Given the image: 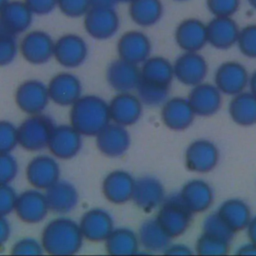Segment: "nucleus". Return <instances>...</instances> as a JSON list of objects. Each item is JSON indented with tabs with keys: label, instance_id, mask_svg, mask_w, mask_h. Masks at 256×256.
Listing matches in <instances>:
<instances>
[{
	"label": "nucleus",
	"instance_id": "13d9d810",
	"mask_svg": "<svg viewBox=\"0 0 256 256\" xmlns=\"http://www.w3.org/2000/svg\"><path fill=\"white\" fill-rule=\"evenodd\" d=\"M132 0H116L117 3H129Z\"/></svg>",
	"mask_w": 256,
	"mask_h": 256
},
{
	"label": "nucleus",
	"instance_id": "f257e3e1",
	"mask_svg": "<svg viewBox=\"0 0 256 256\" xmlns=\"http://www.w3.org/2000/svg\"><path fill=\"white\" fill-rule=\"evenodd\" d=\"M40 241L44 253L65 256L78 253L83 246L84 237L78 222L60 215L44 226Z\"/></svg>",
	"mask_w": 256,
	"mask_h": 256
},
{
	"label": "nucleus",
	"instance_id": "6ab92c4d",
	"mask_svg": "<svg viewBox=\"0 0 256 256\" xmlns=\"http://www.w3.org/2000/svg\"><path fill=\"white\" fill-rule=\"evenodd\" d=\"M108 106L111 122L128 127L140 120L144 105L132 92H118Z\"/></svg>",
	"mask_w": 256,
	"mask_h": 256
},
{
	"label": "nucleus",
	"instance_id": "e433bc0d",
	"mask_svg": "<svg viewBox=\"0 0 256 256\" xmlns=\"http://www.w3.org/2000/svg\"><path fill=\"white\" fill-rule=\"evenodd\" d=\"M202 233L228 242H231L235 234L221 219L217 212L209 214L205 217L202 223Z\"/></svg>",
	"mask_w": 256,
	"mask_h": 256
},
{
	"label": "nucleus",
	"instance_id": "a19ab883",
	"mask_svg": "<svg viewBox=\"0 0 256 256\" xmlns=\"http://www.w3.org/2000/svg\"><path fill=\"white\" fill-rule=\"evenodd\" d=\"M18 146V127L11 121L0 119V153H12Z\"/></svg>",
	"mask_w": 256,
	"mask_h": 256
},
{
	"label": "nucleus",
	"instance_id": "7c9ffc66",
	"mask_svg": "<svg viewBox=\"0 0 256 256\" xmlns=\"http://www.w3.org/2000/svg\"><path fill=\"white\" fill-rule=\"evenodd\" d=\"M142 81L170 87L174 79L173 63L163 56H149L140 65Z\"/></svg>",
	"mask_w": 256,
	"mask_h": 256
},
{
	"label": "nucleus",
	"instance_id": "9b49d317",
	"mask_svg": "<svg viewBox=\"0 0 256 256\" xmlns=\"http://www.w3.org/2000/svg\"><path fill=\"white\" fill-rule=\"evenodd\" d=\"M14 212L23 223L38 224L42 222L50 212L45 192L32 187L19 193Z\"/></svg>",
	"mask_w": 256,
	"mask_h": 256
},
{
	"label": "nucleus",
	"instance_id": "4be33fe9",
	"mask_svg": "<svg viewBox=\"0 0 256 256\" xmlns=\"http://www.w3.org/2000/svg\"><path fill=\"white\" fill-rule=\"evenodd\" d=\"M105 77L108 85L118 92H131L140 82V67L120 58L110 62Z\"/></svg>",
	"mask_w": 256,
	"mask_h": 256
},
{
	"label": "nucleus",
	"instance_id": "a878e982",
	"mask_svg": "<svg viewBox=\"0 0 256 256\" xmlns=\"http://www.w3.org/2000/svg\"><path fill=\"white\" fill-rule=\"evenodd\" d=\"M178 196L192 214L201 213L213 204L214 190L205 180L192 179L182 186Z\"/></svg>",
	"mask_w": 256,
	"mask_h": 256
},
{
	"label": "nucleus",
	"instance_id": "5701e85b",
	"mask_svg": "<svg viewBox=\"0 0 256 256\" xmlns=\"http://www.w3.org/2000/svg\"><path fill=\"white\" fill-rule=\"evenodd\" d=\"M195 116L187 98L171 97L161 105V120L167 128L174 131L189 128Z\"/></svg>",
	"mask_w": 256,
	"mask_h": 256
},
{
	"label": "nucleus",
	"instance_id": "ea45409f",
	"mask_svg": "<svg viewBox=\"0 0 256 256\" xmlns=\"http://www.w3.org/2000/svg\"><path fill=\"white\" fill-rule=\"evenodd\" d=\"M236 45L248 58H256V24H248L239 30Z\"/></svg>",
	"mask_w": 256,
	"mask_h": 256
},
{
	"label": "nucleus",
	"instance_id": "bf43d9fd",
	"mask_svg": "<svg viewBox=\"0 0 256 256\" xmlns=\"http://www.w3.org/2000/svg\"><path fill=\"white\" fill-rule=\"evenodd\" d=\"M173 1H176V2H186V1H189V0H173Z\"/></svg>",
	"mask_w": 256,
	"mask_h": 256
},
{
	"label": "nucleus",
	"instance_id": "4c0bfd02",
	"mask_svg": "<svg viewBox=\"0 0 256 256\" xmlns=\"http://www.w3.org/2000/svg\"><path fill=\"white\" fill-rule=\"evenodd\" d=\"M230 242L202 233L195 244L196 253L200 255H224L229 251Z\"/></svg>",
	"mask_w": 256,
	"mask_h": 256
},
{
	"label": "nucleus",
	"instance_id": "6e6d98bb",
	"mask_svg": "<svg viewBox=\"0 0 256 256\" xmlns=\"http://www.w3.org/2000/svg\"><path fill=\"white\" fill-rule=\"evenodd\" d=\"M247 1H248L249 5H250L254 10H256V0H247Z\"/></svg>",
	"mask_w": 256,
	"mask_h": 256
},
{
	"label": "nucleus",
	"instance_id": "37998d69",
	"mask_svg": "<svg viewBox=\"0 0 256 256\" xmlns=\"http://www.w3.org/2000/svg\"><path fill=\"white\" fill-rule=\"evenodd\" d=\"M18 172L19 164L12 153H0V184H11Z\"/></svg>",
	"mask_w": 256,
	"mask_h": 256
},
{
	"label": "nucleus",
	"instance_id": "b1692460",
	"mask_svg": "<svg viewBox=\"0 0 256 256\" xmlns=\"http://www.w3.org/2000/svg\"><path fill=\"white\" fill-rule=\"evenodd\" d=\"M165 199V188L162 182L154 176H142L135 179L132 201L135 205L146 211L158 208Z\"/></svg>",
	"mask_w": 256,
	"mask_h": 256
},
{
	"label": "nucleus",
	"instance_id": "bb28decb",
	"mask_svg": "<svg viewBox=\"0 0 256 256\" xmlns=\"http://www.w3.org/2000/svg\"><path fill=\"white\" fill-rule=\"evenodd\" d=\"M33 15L23 0H9L0 10V27L9 34L20 35L30 28Z\"/></svg>",
	"mask_w": 256,
	"mask_h": 256
},
{
	"label": "nucleus",
	"instance_id": "58836bf2",
	"mask_svg": "<svg viewBox=\"0 0 256 256\" xmlns=\"http://www.w3.org/2000/svg\"><path fill=\"white\" fill-rule=\"evenodd\" d=\"M19 52L16 36L9 34L0 27V67L10 65Z\"/></svg>",
	"mask_w": 256,
	"mask_h": 256
},
{
	"label": "nucleus",
	"instance_id": "5fc2aeb1",
	"mask_svg": "<svg viewBox=\"0 0 256 256\" xmlns=\"http://www.w3.org/2000/svg\"><path fill=\"white\" fill-rule=\"evenodd\" d=\"M248 88L249 91L256 96V70L252 72V74H249V80H248Z\"/></svg>",
	"mask_w": 256,
	"mask_h": 256
},
{
	"label": "nucleus",
	"instance_id": "39448f33",
	"mask_svg": "<svg viewBox=\"0 0 256 256\" xmlns=\"http://www.w3.org/2000/svg\"><path fill=\"white\" fill-rule=\"evenodd\" d=\"M83 27L93 39L112 38L120 28V17L114 7H90L83 16Z\"/></svg>",
	"mask_w": 256,
	"mask_h": 256
},
{
	"label": "nucleus",
	"instance_id": "c03bdc74",
	"mask_svg": "<svg viewBox=\"0 0 256 256\" xmlns=\"http://www.w3.org/2000/svg\"><path fill=\"white\" fill-rule=\"evenodd\" d=\"M90 7V0H57V8L68 18L83 17Z\"/></svg>",
	"mask_w": 256,
	"mask_h": 256
},
{
	"label": "nucleus",
	"instance_id": "a18cd8bd",
	"mask_svg": "<svg viewBox=\"0 0 256 256\" xmlns=\"http://www.w3.org/2000/svg\"><path fill=\"white\" fill-rule=\"evenodd\" d=\"M43 253L41 241L33 237L20 238L11 247V254L13 255H40Z\"/></svg>",
	"mask_w": 256,
	"mask_h": 256
},
{
	"label": "nucleus",
	"instance_id": "3c124183",
	"mask_svg": "<svg viewBox=\"0 0 256 256\" xmlns=\"http://www.w3.org/2000/svg\"><path fill=\"white\" fill-rule=\"evenodd\" d=\"M235 253L239 255H256V244L251 241L244 243L237 248Z\"/></svg>",
	"mask_w": 256,
	"mask_h": 256
},
{
	"label": "nucleus",
	"instance_id": "f03ea898",
	"mask_svg": "<svg viewBox=\"0 0 256 256\" xmlns=\"http://www.w3.org/2000/svg\"><path fill=\"white\" fill-rule=\"evenodd\" d=\"M69 121L83 137H95L111 122L108 102L98 95H82L70 106Z\"/></svg>",
	"mask_w": 256,
	"mask_h": 256
},
{
	"label": "nucleus",
	"instance_id": "c756f323",
	"mask_svg": "<svg viewBox=\"0 0 256 256\" xmlns=\"http://www.w3.org/2000/svg\"><path fill=\"white\" fill-rule=\"evenodd\" d=\"M216 212L234 233L244 230L252 218L250 206L239 198L226 199Z\"/></svg>",
	"mask_w": 256,
	"mask_h": 256
},
{
	"label": "nucleus",
	"instance_id": "f3484780",
	"mask_svg": "<svg viewBox=\"0 0 256 256\" xmlns=\"http://www.w3.org/2000/svg\"><path fill=\"white\" fill-rule=\"evenodd\" d=\"M174 78L186 86H195L208 74V63L199 52H183L173 62Z\"/></svg>",
	"mask_w": 256,
	"mask_h": 256
},
{
	"label": "nucleus",
	"instance_id": "cd10ccee",
	"mask_svg": "<svg viewBox=\"0 0 256 256\" xmlns=\"http://www.w3.org/2000/svg\"><path fill=\"white\" fill-rule=\"evenodd\" d=\"M239 26L233 17H213L206 24L207 44L218 50H227L237 43Z\"/></svg>",
	"mask_w": 256,
	"mask_h": 256
},
{
	"label": "nucleus",
	"instance_id": "4d7b16f0",
	"mask_svg": "<svg viewBox=\"0 0 256 256\" xmlns=\"http://www.w3.org/2000/svg\"><path fill=\"white\" fill-rule=\"evenodd\" d=\"M9 0H0V10L4 7V5L8 2Z\"/></svg>",
	"mask_w": 256,
	"mask_h": 256
},
{
	"label": "nucleus",
	"instance_id": "de8ad7c7",
	"mask_svg": "<svg viewBox=\"0 0 256 256\" xmlns=\"http://www.w3.org/2000/svg\"><path fill=\"white\" fill-rule=\"evenodd\" d=\"M34 15L44 16L57 8V0H23Z\"/></svg>",
	"mask_w": 256,
	"mask_h": 256
},
{
	"label": "nucleus",
	"instance_id": "423d86ee",
	"mask_svg": "<svg viewBox=\"0 0 256 256\" xmlns=\"http://www.w3.org/2000/svg\"><path fill=\"white\" fill-rule=\"evenodd\" d=\"M89 47L85 39L75 33H65L54 41L53 58L67 69L78 68L88 58Z\"/></svg>",
	"mask_w": 256,
	"mask_h": 256
},
{
	"label": "nucleus",
	"instance_id": "f704fd0d",
	"mask_svg": "<svg viewBox=\"0 0 256 256\" xmlns=\"http://www.w3.org/2000/svg\"><path fill=\"white\" fill-rule=\"evenodd\" d=\"M104 243L106 252L111 255H132L140 248L137 233L127 227L114 228Z\"/></svg>",
	"mask_w": 256,
	"mask_h": 256
},
{
	"label": "nucleus",
	"instance_id": "49530a36",
	"mask_svg": "<svg viewBox=\"0 0 256 256\" xmlns=\"http://www.w3.org/2000/svg\"><path fill=\"white\" fill-rule=\"evenodd\" d=\"M17 195L11 184H0V215L8 216L14 212Z\"/></svg>",
	"mask_w": 256,
	"mask_h": 256
},
{
	"label": "nucleus",
	"instance_id": "864d4df0",
	"mask_svg": "<svg viewBox=\"0 0 256 256\" xmlns=\"http://www.w3.org/2000/svg\"><path fill=\"white\" fill-rule=\"evenodd\" d=\"M116 0H90L91 7H114Z\"/></svg>",
	"mask_w": 256,
	"mask_h": 256
},
{
	"label": "nucleus",
	"instance_id": "09e8293b",
	"mask_svg": "<svg viewBox=\"0 0 256 256\" xmlns=\"http://www.w3.org/2000/svg\"><path fill=\"white\" fill-rule=\"evenodd\" d=\"M11 224L7 219V216L0 215V248L8 242L11 236Z\"/></svg>",
	"mask_w": 256,
	"mask_h": 256
},
{
	"label": "nucleus",
	"instance_id": "6e6552de",
	"mask_svg": "<svg viewBox=\"0 0 256 256\" xmlns=\"http://www.w3.org/2000/svg\"><path fill=\"white\" fill-rule=\"evenodd\" d=\"M18 46L19 53L29 64L44 65L53 58L54 40L46 31H26Z\"/></svg>",
	"mask_w": 256,
	"mask_h": 256
},
{
	"label": "nucleus",
	"instance_id": "2eb2a0df",
	"mask_svg": "<svg viewBox=\"0 0 256 256\" xmlns=\"http://www.w3.org/2000/svg\"><path fill=\"white\" fill-rule=\"evenodd\" d=\"M151 50L152 44L150 38L140 30L124 32L116 44L118 58L138 66L151 55Z\"/></svg>",
	"mask_w": 256,
	"mask_h": 256
},
{
	"label": "nucleus",
	"instance_id": "c85d7f7f",
	"mask_svg": "<svg viewBox=\"0 0 256 256\" xmlns=\"http://www.w3.org/2000/svg\"><path fill=\"white\" fill-rule=\"evenodd\" d=\"M50 211L58 215H66L73 211L79 202V192L75 185L67 180L59 179L45 190Z\"/></svg>",
	"mask_w": 256,
	"mask_h": 256
},
{
	"label": "nucleus",
	"instance_id": "412c9836",
	"mask_svg": "<svg viewBox=\"0 0 256 256\" xmlns=\"http://www.w3.org/2000/svg\"><path fill=\"white\" fill-rule=\"evenodd\" d=\"M174 39L183 52H199L207 44L206 24L198 18H186L177 25Z\"/></svg>",
	"mask_w": 256,
	"mask_h": 256
},
{
	"label": "nucleus",
	"instance_id": "f8f14e48",
	"mask_svg": "<svg viewBox=\"0 0 256 256\" xmlns=\"http://www.w3.org/2000/svg\"><path fill=\"white\" fill-rule=\"evenodd\" d=\"M220 153L212 141L204 138L192 141L184 153V161L188 170L196 173L212 171L218 164Z\"/></svg>",
	"mask_w": 256,
	"mask_h": 256
},
{
	"label": "nucleus",
	"instance_id": "20e7f679",
	"mask_svg": "<svg viewBox=\"0 0 256 256\" xmlns=\"http://www.w3.org/2000/svg\"><path fill=\"white\" fill-rule=\"evenodd\" d=\"M171 238L185 233L192 220V213L180 200L178 193L165 197L155 217Z\"/></svg>",
	"mask_w": 256,
	"mask_h": 256
},
{
	"label": "nucleus",
	"instance_id": "393cba45",
	"mask_svg": "<svg viewBox=\"0 0 256 256\" xmlns=\"http://www.w3.org/2000/svg\"><path fill=\"white\" fill-rule=\"evenodd\" d=\"M222 93L211 83L201 82L193 86L187 97L196 116H212L222 106Z\"/></svg>",
	"mask_w": 256,
	"mask_h": 256
},
{
	"label": "nucleus",
	"instance_id": "7ed1b4c3",
	"mask_svg": "<svg viewBox=\"0 0 256 256\" xmlns=\"http://www.w3.org/2000/svg\"><path fill=\"white\" fill-rule=\"evenodd\" d=\"M51 117L44 113L28 115L18 127V146L29 152H39L47 148L54 127Z\"/></svg>",
	"mask_w": 256,
	"mask_h": 256
},
{
	"label": "nucleus",
	"instance_id": "dca6fc26",
	"mask_svg": "<svg viewBox=\"0 0 256 256\" xmlns=\"http://www.w3.org/2000/svg\"><path fill=\"white\" fill-rule=\"evenodd\" d=\"M78 223L84 240L94 243L104 242L115 228L114 218L111 213L100 207L85 211Z\"/></svg>",
	"mask_w": 256,
	"mask_h": 256
},
{
	"label": "nucleus",
	"instance_id": "2f4dec72",
	"mask_svg": "<svg viewBox=\"0 0 256 256\" xmlns=\"http://www.w3.org/2000/svg\"><path fill=\"white\" fill-rule=\"evenodd\" d=\"M130 19L140 27L156 25L164 14L162 0H132L128 3Z\"/></svg>",
	"mask_w": 256,
	"mask_h": 256
},
{
	"label": "nucleus",
	"instance_id": "a211bd4d",
	"mask_svg": "<svg viewBox=\"0 0 256 256\" xmlns=\"http://www.w3.org/2000/svg\"><path fill=\"white\" fill-rule=\"evenodd\" d=\"M95 143L98 151L109 158L123 156L131 145V137L125 126L110 122L96 136Z\"/></svg>",
	"mask_w": 256,
	"mask_h": 256
},
{
	"label": "nucleus",
	"instance_id": "603ef678",
	"mask_svg": "<svg viewBox=\"0 0 256 256\" xmlns=\"http://www.w3.org/2000/svg\"><path fill=\"white\" fill-rule=\"evenodd\" d=\"M245 230L247 231V236L249 241L256 244V215L252 216Z\"/></svg>",
	"mask_w": 256,
	"mask_h": 256
},
{
	"label": "nucleus",
	"instance_id": "1a4fd4ad",
	"mask_svg": "<svg viewBox=\"0 0 256 256\" xmlns=\"http://www.w3.org/2000/svg\"><path fill=\"white\" fill-rule=\"evenodd\" d=\"M83 145V136L70 124L54 125L47 149L58 160H71L76 157Z\"/></svg>",
	"mask_w": 256,
	"mask_h": 256
},
{
	"label": "nucleus",
	"instance_id": "8fccbe9b",
	"mask_svg": "<svg viewBox=\"0 0 256 256\" xmlns=\"http://www.w3.org/2000/svg\"><path fill=\"white\" fill-rule=\"evenodd\" d=\"M164 254H173V255H188L192 254V250L185 244L182 243H173L169 244L165 250L163 251Z\"/></svg>",
	"mask_w": 256,
	"mask_h": 256
},
{
	"label": "nucleus",
	"instance_id": "aec40b11",
	"mask_svg": "<svg viewBox=\"0 0 256 256\" xmlns=\"http://www.w3.org/2000/svg\"><path fill=\"white\" fill-rule=\"evenodd\" d=\"M135 178L126 170L116 169L109 172L101 184L102 194L112 204H124L132 199Z\"/></svg>",
	"mask_w": 256,
	"mask_h": 256
},
{
	"label": "nucleus",
	"instance_id": "c9c22d12",
	"mask_svg": "<svg viewBox=\"0 0 256 256\" xmlns=\"http://www.w3.org/2000/svg\"><path fill=\"white\" fill-rule=\"evenodd\" d=\"M169 88L170 87L168 86L157 85L140 80L135 90L137 92L136 95L143 105L156 107L161 106L168 99Z\"/></svg>",
	"mask_w": 256,
	"mask_h": 256
},
{
	"label": "nucleus",
	"instance_id": "79ce46f5",
	"mask_svg": "<svg viewBox=\"0 0 256 256\" xmlns=\"http://www.w3.org/2000/svg\"><path fill=\"white\" fill-rule=\"evenodd\" d=\"M213 17H233L240 7L241 0H205Z\"/></svg>",
	"mask_w": 256,
	"mask_h": 256
},
{
	"label": "nucleus",
	"instance_id": "72a5a7b5",
	"mask_svg": "<svg viewBox=\"0 0 256 256\" xmlns=\"http://www.w3.org/2000/svg\"><path fill=\"white\" fill-rule=\"evenodd\" d=\"M137 236L140 246L150 252H163L172 239L156 218H150L142 222Z\"/></svg>",
	"mask_w": 256,
	"mask_h": 256
},
{
	"label": "nucleus",
	"instance_id": "4468645a",
	"mask_svg": "<svg viewBox=\"0 0 256 256\" xmlns=\"http://www.w3.org/2000/svg\"><path fill=\"white\" fill-rule=\"evenodd\" d=\"M249 73L246 67L237 61L221 63L214 73V85L224 95L234 96L248 87Z\"/></svg>",
	"mask_w": 256,
	"mask_h": 256
},
{
	"label": "nucleus",
	"instance_id": "9d476101",
	"mask_svg": "<svg viewBox=\"0 0 256 256\" xmlns=\"http://www.w3.org/2000/svg\"><path fill=\"white\" fill-rule=\"evenodd\" d=\"M61 169L56 159L51 154L34 156L26 165L25 176L28 183L36 189L45 191L60 179Z\"/></svg>",
	"mask_w": 256,
	"mask_h": 256
},
{
	"label": "nucleus",
	"instance_id": "ddd939ff",
	"mask_svg": "<svg viewBox=\"0 0 256 256\" xmlns=\"http://www.w3.org/2000/svg\"><path fill=\"white\" fill-rule=\"evenodd\" d=\"M47 89L50 102L61 107H70L83 95L80 78L68 71L55 74L49 80Z\"/></svg>",
	"mask_w": 256,
	"mask_h": 256
},
{
	"label": "nucleus",
	"instance_id": "0eeeda50",
	"mask_svg": "<svg viewBox=\"0 0 256 256\" xmlns=\"http://www.w3.org/2000/svg\"><path fill=\"white\" fill-rule=\"evenodd\" d=\"M14 100L16 106L27 115L43 113L50 102L47 85L38 79L24 80L17 86Z\"/></svg>",
	"mask_w": 256,
	"mask_h": 256
},
{
	"label": "nucleus",
	"instance_id": "473e14b6",
	"mask_svg": "<svg viewBox=\"0 0 256 256\" xmlns=\"http://www.w3.org/2000/svg\"><path fill=\"white\" fill-rule=\"evenodd\" d=\"M228 113L234 123L249 127L256 124V96L250 91H243L230 100Z\"/></svg>",
	"mask_w": 256,
	"mask_h": 256
}]
</instances>
